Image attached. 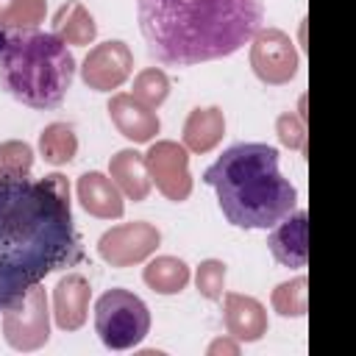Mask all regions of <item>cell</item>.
<instances>
[{
	"instance_id": "6da1fadb",
	"label": "cell",
	"mask_w": 356,
	"mask_h": 356,
	"mask_svg": "<svg viewBox=\"0 0 356 356\" xmlns=\"http://www.w3.org/2000/svg\"><path fill=\"white\" fill-rule=\"evenodd\" d=\"M81 259L67 178H0V312Z\"/></svg>"
},
{
	"instance_id": "7a4b0ae2",
	"label": "cell",
	"mask_w": 356,
	"mask_h": 356,
	"mask_svg": "<svg viewBox=\"0 0 356 356\" xmlns=\"http://www.w3.org/2000/svg\"><path fill=\"white\" fill-rule=\"evenodd\" d=\"M147 53L164 67H195L245 47L264 22L261 0H136Z\"/></svg>"
},
{
	"instance_id": "3957f363",
	"label": "cell",
	"mask_w": 356,
	"mask_h": 356,
	"mask_svg": "<svg viewBox=\"0 0 356 356\" xmlns=\"http://www.w3.org/2000/svg\"><path fill=\"white\" fill-rule=\"evenodd\" d=\"M203 184L217 192L220 211L236 228H273L298 206L295 186L278 172V150L264 142H236L206 167Z\"/></svg>"
},
{
	"instance_id": "277c9868",
	"label": "cell",
	"mask_w": 356,
	"mask_h": 356,
	"mask_svg": "<svg viewBox=\"0 0 356 356\" xmlns=\"http://www.w3.org/2000/svg\"><path fill=\"white\" fill-rule=\"evenodd\" d=\"M75 81V56L56 33L17 28L0 53L3 89L28 108H58Z\"/></svg>"
},
{
	"instance_id": "5b68a950",
	"label": "cell",
	"mask_w": 356,
	"mask_h": 356,
	"mask_svg": "<svg viewBox=\"0 0 356 356\" xmlns=\"http://www.w3.org/2000/svg\"><path fill=\"white\" fill-rule=\"evenodd\" d=\"M95 331L108 350L136 348L150 331L147 303L128 289H108L95 303Z\"/></svg>"
},
{
	"instance_id": "8992f818",
	"label": "cell",
	"mask_w": 356,
	"mask_h": 356,
	"mask_svg": "<svg viewBox=\"0 0 356 356\" xmlns=\"http://www.w3.org/2000/svg\"><path fill=\"white\" fill-rule=\"evenodd\" d=\"M3 337L14 350L31 353L50 339V309L42 284H33L22 298H17L3 312Z\"/></svg>"
},
{
	"instance_id": "52a82bcc",
	"label": "cell",
	"mask_w": 356,
	"mask_h": 356,
	"mask_svg": "<svg viewBox=\"0 0 356 356\" xmlns=\"http://www.w3.org/2000/svg\"><path fill=\"white\" fill-rule=\"evenodd\" d=\"M250 67L261 83L281 86L298 75L300 56L289 33L281 28H259L250 39Z\"/></svg>"
},
{
	"instance_id": "ba28073f",
	"label": "cell",
	"mask_w": 356,
	"mask_h": 356,
	"mask_svg": "<svg viewBox=\"0 0 356 356\" xmlns=\"http://www.w3.org/2000/svg\"><path fill=\"white\" fill-rule=\"evenodd\" d=\"M161 245V234L153 222L134 220L111 225L97 239V256L111 267H134L139 261H147L156 248Z\"/></svg>"
},
{
	"instance_id": "9c48e42d",
	"label": "cell",
	"mask_w": 356,
	"mask_h": 356,
	"mask_svg": "<svg viewBox=\"0 0 356 356\" xmlns=\"http://www.w3.org/2000/svg\"><path fill=\"white\" fill-rule=\"evenodd\" d=\"M147 175L156 189L172 200L184 203L192 195V175H189V150L172 139H159L145 153Z\"/></svg>"
},
{
	"instance_id": "30bf717a",
	"label": "cell",
	"mask_w": 356,
	"mask_h": 356,
	"mask_svg": "<svg viewBox=\"0 0 356 356\" xmlns=\"http://www.w3.org/2000/svg\"><path fill=\"white\" fill-rule=\"evenodd\" d=\"M131 72H134V53L120 39L95 44L81 64V81L95 92L120 89Z\"/></svg>"
},
{
	"instance_id": "8fae6325",
	"label": "cell",
	"mask_w": 356,
	"mask_h": 356,
	"mask_svg": "<svg viewBox=\"0 0 356 356\" xmlns=\"http://www.w3.org/2000/svg\"><path fill=\"white\" fill-rule=\"evenodd\" d=\"M222 323L228 337H234L236 342H259L267 334V309L250 298V295H239V292H222Z\"/></svg>"
},
{
	"instance_id": "7c38bea8",
	"label": "cell",
	"mask_w": 356,
	"mask_h": 356,
	"mask_svg": "<svg viewBox=\"0 0 356 356\" xmlns=\"http://www.w3.org/2000/svg\"><path fill=\"white\" fill-rule=\"evenodd\" d=\"M108 117H111L114 128H117L125 139H131V142H136V145L153 142V136H156L159 128H161L159 114H156L150 106L139 103L134 95H125V92L111 95V100H108Z\"/></svg>"
},
{
	"instance_id": "4fadbf2b",
	"label": "cell",
	"mask_w": 356,
	"mask_h": 356,
	"mask_svg": "<svg viewBox=\"0 0 356 356\" xmlns=\"http://www.w3.org/2000/svg\"><path fill=\"white\" fill-rule=\"evenodd\" d=\"M306 211H289L284 220H278L267 236V248L273 259L284 267H306L309 248H306Z\"/></svg>"
},
{
	"instance_id": "5bb4252c",
	"label": "cell",
	"mask_w": 356,
	"mask_h": 356,
	"mask_svg": "<svg viewBox=\"0 0 356 356\" xmlns=\"http://www.w3.org/2000/svg\"><path fill=\"white\" fill-rule=\"evenodd\" d=\"M92 286L81 273H67L53 289V317L61 331H78L86 323Z\"/></svg>"
},
{
	"instance_id": "9a60e30c",
	"label": "cell",
	"mask_w": 356,
	"mask_h": 356,
	"mask_svg": "<svg viewBox=\"0 0 356 356\" xmlns=\"http://www.w3.org/2000/svg\"><path fill=\"white\" fill-rule=\"evenodd\" d=\"M75 189H78L81 206L92 217H97V220H117V217H122V211H125L122 192L117 189V184L108 175H103L97 170L83 172L78 178V186Z\"/></svg>"
},
{
	"instance_id": "2e32d148",
	"label": "cell",
	"mask_w": 356,
	"mask_h": 356,
	"mask_svg": "<svg viewBox=\"0 0 356 356\" xmlns=\"http://www.w3.org/2000/svg\"><path fill=\"white\" fill-rule=\"evenodd\" d=\"M108 178L134 203L147 200V195H150V175H147L145 156L136 153L134 147H125V150H120V153L111 156V161H108Z\"/></svg>"
},
{
	"instance_id": "e0dca14e",
	"label": "cell",
	"mask_w": 356,
	"mask_h": 356,
	"mask_svg": "<svg viewBox=\"0 0 356 356\" xmlns=\"http://www.w3.org/2000/svg\"><path fill=\"white\" fill-rule=\"evenodd\" d=\"M225 136V117L217 106H203V108H192L186 122H184V134H181V145L189 153H209L220 145V139Z\"/></svg>"
},
{
	"instance_id": "ac0fdd59",
	"label": "cell",
	"mask_w": 356,
	"mask_h": 356,
	"mask_svg": "<svg viewBox=\"0 0 356 356\" xmlns=\"http://www.w3.org/2000/svg\"><path fill=\"white\" fill-rule=\"evenodd\" d=\"M53 33L67 44H92L97 36V25L78 0H67L53 14Z\"/></svg>"
},
{
	"instance_id": "d6986e66",
	"label": "cell",
	"mask_w": 356,
	"mask_h": 356,
	"mask_svg": "<svg viewBox=\"0 0 356 356\" xmlns=\"http://www.w3.org/2000/svg\"><path fill=\"white\" fill-rule=\"evenodd\" d=\"M142 281L159 295H178L189 284V267L178 256H156L145 264Z\"/></svg>"
},
{
	"instance_id": "ffe728a7",
	"label": "cell",
	"mask_w": 356,
	"mask_h": 356,
	"mask_svg": "<svg viewBox=\"0 0 356 356\" xmlns=\"http://www.w3.org/2000/svg\"><path fill=\"white\" fill-rule=\"evenodd\" d=\"M39 153L53 167L70 164L75 159V153H78L75 128L67 125V122H50V125H44V131L39 134Z\"/></svg>"
},
{
	"instance_id": "44dd1931",
	"label": "cell",
	"mask_w": 356,
	"mask_h": 356,
	"mask_svg": "<svg viewBox=\"0 0 356 356\" xmlns=\"http://www.w3.org/2000/svg\"><path fill=\"white\" fill-rule=\"evenodd\" d=\"M306 275H298L292 281H284L273 289L270 295V303L273 309L281 314V317H303L306 309H309V295H306Z\"/></svg>"
},
{
	"instance_id": "7402d4cb",
	"label": "cell",
	"mask_w": 356,
	"mask_h": 356,
	"mask_svg": "<svg viewBox=\"0 0 356 356\" xmlns=\"http://www.w3.org/2000/svg\"><path fill=\"white\" fill-rule=\"evenodd\" d=\"M47 14L44 0H0L3 28H36Z\"/></svg>"
},
{
	"instance_id": "603a6c76",
	"label": "cell",
	"mask_w": 356,
	"mask_h": 356,
	"mask_svg": "<svg viewBox=\"0 0 356 356\" xmlns=\"http://www.w3.org/2000/svg\"><path fill=\"white\" fill-rule=\"evenodd\" d=\"M33 170V147L19 139L0 142V178H25Z\"/></svg>"
},
{
	"instance_id": "cb8c5ba5",
	"label": "cell",
	"mask_w": 356,
	"mask_h": 356,
	"mask_svg": "<svg viewBox=\"0 0 356 356\" xmlns=\"http://www.w3.org/2000/svg\"><path fill=\"white\" fill-rule=\"evenodd\" d=\"M170 95V78L159 67H147L134 78V97L150 108H159Z\"/></svg>"
},
{
	"instance_id": "d4e9b609",
	"label": "cell",
	"mask_w": 356,
	"mask_h": 356,
	"mask_svg": "<svg viewBox=\"0 0 356 356\" xmlns=\"http://www.w3.org/2000/svg\"><path fill=\"white\" fill-rule=\"evenodd\" d=\"M225 275L228 270L220 259H206L195 270V286L206 300H220L225 292Z\"/></svg>"
},
{
	"instance_id": "484cf974",
	"label": "cell",
	"mask_w": 356,
	"mask_h": 356,
	"mask_svg": "<svg viewBox=\"0 0 356 356\" xmlns=\"http://www.w3.org/2000/svg\"><path fill=\"white\" fill-rule=\"evenodd\" d=\"M275 134H278L281 145H286L289 150L306 153V125H303V120L298 114H292V111L281 114L275 120Z\"/></svg>"
},
{
	"instance_id": "4316f807",
	"label": "cell",
	"mask_w": 356,
	"mask_h": 356,
	"mask_svg": "<svg viewBox=\"0 0 356 356\" xmlns=\"http://www.w3.org/2000/svg\"><path fill=\"white\" fill-rule=\"evenodd\" d=\"M217 353H228V356H236L239 353V342L231 337V339H214L209 345V356H217Z\"/></svg>"
},
{
	"instance_id": "83f0119b",
	"label": "cell",
	"mask_w": 356,
	"mask_h": 356,
	"mask_svg": "<svg viewBox=\"0 0 356 356\" xmlns=\"http://www.w3.org/2000/svg\"><path fill=\"white\" fill-rule=\"evenodd\" d=\"M6 42H8V33H6V28L0 25V53L6 50Z\"/></svg>"
}]
</instances>
